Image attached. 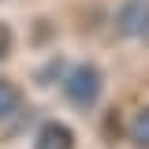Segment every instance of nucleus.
<instances>
[{
	"mask_svg": "<svg viewBox=\"0 0 149 149\" xmlns=\"http://www.w3.org/2000/svg\"><path fill=\"white\" fill-rule=\"evenodd\" d=\"M127 142L134 149H149V104L134 112V119L127 123Z\"/></svg>",
	"mask_w": 149,
	"mask_h": 149,
	"instance_id": "obj_4",
	"label": "nucleus"
},
{
	"mask_svg": "<svg viewBox=\"0 0 149 149\" xmlns=\"http://www.w3.org/2000/svg\"><path fill=\"white\" fill-rule=\"evenodd\" d=\"M63 71H67V60H63V56H52L45 67H37V71H34V82L41 86V90H45V86L60 82V78H63Z\"/></svg>",
	"mask_w": 149,
	"mask_h": 149,
	"instance_id": "obj_6",
	"label": "nucleus"
},
{
	"mask_svg": "<svg viewBox=\"0 0 149 149\" xmlns=\"http://www.w3.org/2000/svg\"><path fill=\"white\" fill-rule=\"evenodd\" d=\"M34 149H74V130L63 119H41L34 127Z\"/></svg>",
	"mask_w": 149,
	"mask_h": 149,
	"instance_id": "obj_3",
	"label": "nucleus"
},
{
	"mask_svg": "<svg viewBox=\"0 0 149 149\" xmlns=\"http://www.w3.org/2000/svg\"><path fill=\"white\" fill-rule=\"evenodd\" d=\"M60 90H63V101L74 104V108H93L104 93V71L97 63H67V71L60 78Z\"/></svg>",
	"mask_w": 149,
	"mask_h": 149,
	"instance_id": "obj_1",
	"label": "nucleus"
},
{
	"mask_svg": "<svg viewBox=\"0 0 149 149\" xmlns=\"http://www.w3.org/2000/svg\"><path fill=\"white\" fill-rule=\"evenodd\" d=\"M11 49H15V30H11L8 22H0V63L11 56Z\"/></svg>",
	"mask_w": 149,
	"mask_h": 149,
	"instance_id": "obj_7",
	"label": "nucleus"
},
{
	"mask_svg": "<svg viewBox=\"0 0 149 149\" xmlns=\"http://www.w3.org/2000/svg\"><path fill=\"white\" fill-rule=\"evenodd\" d=\"M112 26L119 37H138L142 45H149V0L119 4V11L112 15Z\"/></svg>",
	"mask_w": 149,
	"mask_h": 149,
	"instance_id": "obj_2",
	"label": "nucleus"
},
{
	"mask_svg": "<svg viewBox=\"0 0 149 149\" xmlns=\"http://www.w3.org/2000/svg\"><path fill=\"white\" fill-rule=\"evenodd\" d=\"M19 104H22V90L11 78H0V119H8L11 112H19Z\"/></svg>",
	"mask_w": 149,
	"mask_h": 149,
	"instance_id": "obj_5",
	"label": "nucleus"
}]
</instances>
